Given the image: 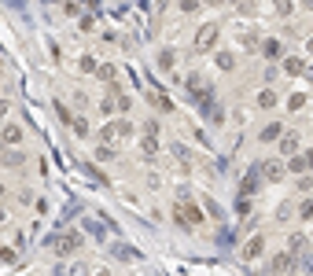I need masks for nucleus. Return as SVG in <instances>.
Returning a JSON list of instances; mask_svg holds the SVG:
<instances>
[{"label": "nucleus", "mask_w": 313, "mask_h": 276, "mask_svg": "<svg viewBox=\"0 0 313 276\" xmlns=\"http://www.w3.org/2000/svg\"><path fill=\"white\" fill-rule=\"evenodd\" d=\"M258 177H262V180H269V184H280V180L288 177V166H284L280 158H269V162H262V166H258Z\"/></svg>", "instance_id": "f257e3e1"}, {"label": "nucleus", "mask_w": 313, "mask_h": 276, "mask_svg": "<svg viewBox=\"0 0 313 276\" xmlns=\"http://www.w3.org/2000/svg\"><path fill=\"white\" fill-rule=\"evenodd\" d=\"M214 44H217V22L199 26V33H195V48H199V52H214Z\"/></svg>", "instance_id": "f03ea898"}, {"label": "nucleus", "mask_w": 313, "mask_h": 276, "mask_svg": "<svg viewBox=\"0 0 313 276\" xmlns=\"http://www.w3.org/2000/svg\"><path fill=\"white\" fill-rule=\"evenodd\" d=\"M52 247H55V254H74L81 247V236L78 232H66V236H52Z\"/></svg>", "instance_id": "7ed1b4c3"}, {"label": "nucleus", "mask_w": 313, "mask_h": 276, "mask_svg": "<svg viewBox=\"0 0 313 276\" xmlns=\"http://www.w3.org/2000/svg\"><path fill=\"white\" fill-rule=\"evenodd\" d=\"M173 217H177L181 225H203V210H199V206H192V203H184Z\"/></svg>", "instance_id": "20e7f679"}, {"label": "nucleus", "mask_w": 313, "mask_h": 276, "mask_svg": "<svg viewBox=\"0 0 313 276\" xmlns=\"http://www.w3.org/2000/svg\"><path fill=\"white\" fill-rule=\"evenodd\" d=\"M295 265H299V262H295V254L284 251V254H277V258L269 262V269H273V273H288V269H295Z\"/></svg>", "instance_id": "39448f33"}, {"label": "nucleus", "mask_w": 313, "mask_h": 276, "mask_svg": "<svg viewBox=\"0 0 313 276\" xmlns=\"http://www.w3.org/2000/svg\"><path fill=\"white\" fill-rule=\"evenodd\" d=\"M262 251H265V240H262V236H254V240L243 247V262H258Z\"/></svg>", "instance_id": "423d86ee"}, {"label": "nucleus", "mask_w": 313, "mask_h": 276, "mask_svg": "<svg viewBox=\"0 0 313 276\" xmlns=\"http://www.w3.org/2000/svg\"><path fill=\"white\" fill-rule=\"evenodd\" d=\"M280 155H299V137L295 133H280Z\"/></svg>", "instance_id": "0eeeda50"}, {"label": "nucleus", "mask_w": 313, "mask_h": 276, "mask_svg": "<svg viewBox=\"0 0 313 276\" xmlns=\"http://www.w3.org/2000/svg\"><path fill=\"white\" fill-rule=\"evenodd\" d=\"M0 140H4L7 147L22 144V129H18V126H0Z\"/></svg>", "instance_id": "6e6552de"}, {"label": "nucleus", "mask_w": 313, "mask_h": 276, "mask_svg": "<svg viewBox=\"0 0 313 276\" xmlns=\"http://www.w3.org/2000/svg\"><path fill=\"white\" fill-rule=\"evenodd\" d=\"M284 74H288V78H299V74H306V63H302L299 55H288V59H284Z\"/></svg>", "instance_id": "1a4fd4ad"}, {"label": "nucleus", "mask_w": 313, "mask_h": 276, "mask_svg": "<svg viewBox=\"0 0 313 276\" xmlns=\"http://www.w3.org/2000/svg\"><path fill=\"white\" fill-rule=\"evenodd\" d=\"M140 151H144V158H155V155H158V140L151 137V133H144V140H140Z\"/></svg>", "instance_id": "9d476101"}, {"label": "nucleus", "mask_w": 313, "mask_h": 276, "mask_svg": "<svg viewBox=\"0 0 313 276\" xmlns=\"http://www.w3.org/2000/svg\"><path fill=\"white\" fill-rule=\"evenodd\" d=\"M214 63H217V70H232V66H236L232 52H217V55H214Z\"/></svg>", "instance_id": "9b49d317"}, {"label": "nucleus", "mask_w": 313, "mask_h": 276, "mask_svg": "<svg viewBox=\"0 0 313 276\" xmlns=\"http://www.w3.org/2000/svg\"><path fill=\"white\" fill-rule=\"evenodd\" d=\"M111 126H115V137H133V126L126 118H118V122H111Z\"/></svg>", "instance_id": "f8f14e48"}, {"label": "nucleus", "mask_w": 313, "mask_h": 276, "mask_svg": "<svg viewBox=\"0 0 313 276\" xmlns=\"http://www.w3.org/2000/svg\"><path fill=\"white\" fill-rule=\"evenodd\" d=\"M280 133H284V129L277 126V122H269V126H262V140H277Z\"/></svg>", "instance_id": "ddd939ff"}, {"label": "nucleus", "mask_w": 313, "mask_h": 276, "mask_svg": "<svg viewBox=\"0 0 313 276\" xmlns=\"http://www.w3.org/2000/svg\"><path fill=\"white\" fill-rule=\"evenodd\" d=\"M288 158H291V162H288L291 173H306V169H310V166H306V158H295V155H288Z\"/></svg>", "instance_id": "4468645a"}, {"label": "nucleus", "mask_w": 313, "mask_h": 276, "mask_svg": "<svg viewBox=\"0 0 313 276\" xmlns=\"http://www.w3.org/2000/svg\"><path fill=\"white\" fill-rule=\"evenodd\" d=\"M273 103H277V92H273V89L258 92V107H273Z\"/></svg>", "instance_id": "2eb2a0df"}, {"label": "nucleus", "mask_w": 313, "mask_h": 276, "mask_svg": "<svg viewBox=\"0 0 313 276\" xmlns=\"http://www.w3.org/2000/svg\"><path fill=\"white\" fill-rule=\"evenodd\" d=\"M273 11L288 18V15H291V0H273Z\"/></svg>", "instance_id": "dca6fc26"}, {"label": "nucleus", "mask_w": 313, "mask_h": 276, "mask_svg": "<svg viewBox=\"0 0 313 276\" xmlns=\"http://www.w3.org/2000/svg\"><path fill=\"white\" fill-rule=\"evenodd\" d=\"M81 169H85V173H89V177H96V180H100V184H107V177H103V173H100V169H96V166H89V162H81Z\"/></svg>", "instance_id": "f3484780"}, {"label": "nucleus", "mask_w": 313, "mask_h": 276, "mask_svg": "<svg viewBox=\"0 0 313 276\" xmlns=\"http://www.w3.org/2000/svg\"><path fill=\"white\" fill-rule=\"evenodd\" d=\"M158 66H162V70H169V66H173V52H169V48H162V55H158Z\"/></svg>", "instance_id": "a211bd4d"}, {"label": "nucleus", "mask_w": 313, "mask_h": 276, "mask_svg": "<svg viewBox=\"0 0 313 276\" xmlns=\"http://www.w3.org/2000/svg\"><path fill=\"white\" fill-rule=\"evenodd\" d=\"M299 217H306V221H313V199H306V203L299 206Z\"/></svg>", "instance_id": "6ab92c4d"}, {"label": "nucleus", "mask_w": 313, "mask_h": 276, "mask_svg": "<svg viewBox=\"0 0 313 276\" xmlns=\"http://www.w3.org/2000/svg\"><path fill=\"white\" fill-rule=\"evenodd\" d=\"M254 188H258V169H254V173H251L247 180H243V192H247V195L254 192Z\"/></svg>", "instance_id": "aec40b11"}, {"label": "nucleus", "mask_w": 313, "mask_h": 276, "mask_svg": "<svg viewBox=\"0 0 313 276\" xmlns=\"http://www.w3.org/2000/svg\"><path fill=\"white\" fill-rule=\"evenodd\" d=\"M265 55H269V59H277V55H280V41H265Z\"/></svg>", "instance_id": "412c9836"}, {"label": "nucleus", "mask_w": 313, "mask_h": 276, "mask_svg": "<svg viewBox=\"0 0 313 276\" xmlns=\"http://www.w3.org/2000/svg\"><path fill=\"white\" fill-rule=\"evenodd\" d=\"M115 254H118V258H126V262H133V258H140V254H137V251H129V247H115Z\"/></svg>", "instance_id": "4be33fe9"}, {"label": "nucleus", "mask_w": 313, "mask_h": 276, "mask_svg": "<svg viewBox=\"0 0 313 276\" xmlns=\"http://www.w3.org/2000/svg\"><path fill=\"white\" fill-rule=\"evenodd\" d=\"M70 126H74V133H78V137H85V133H89V122H85V118H74Z\"/></svg>", "instance_id": "5701e85b"}, {"label": "nucleus", "mask_w": 313, "mask_h": 276, "mask_svg": "<svg viewBox=\"0 0 313 276\" xmlns=\"http://www.w3.org/2000/svg\"><path fill=\"white\" fill-rule=\"evenodd\" d=\"M288 243H291V247H288V251H291V254H299V251H302V247H306V240H302V236H291V240H288Z\"/></svg>", "instance_id": "b1692460"}, {"label": "nucleus", "mask_w": 313, "mask_h": 276, "mask_svg": "<svg viewBox=\"0 0 313 276\" xmlns=\"http://www.w3.org/2000/svg\"><path fill=\"white\" fill-rule=\"evenodd\" d=\"M181 11L184 15H195L199 11V0H181Z\"/></svg>", "instance_id": "393cba45"}, {"label": "nucleus", "mask_w": 313, "mask_h": 276, "mask_svg": "<svg viewBox=\"0 0 313 276\" xmlns=\"http://www.w3.org/2000/svg\"><path fill=\"white\" fill-rule=\"evenodd\" d=\"M100 78H103V81H115V66L103 63V66H100Z\"/></svg>", "instance_id": "a878e982"}, {"label": "nucleus", "mask_w": 313, "mask_h": 276, "mask_svg": "<svg viewBox=\"0 0 313 276\" xmlns=\"http://www.w3.org/2000/svg\"><path fill=\"white\" fill-rule=\"evenodd\" d=\"M81 70L92 74V70H96V59H92V55H81Z\"/></svg>", "instance_id": "bb28decb"}, {"label": "nucleus", "mask_w": 313, "mask_h": 276, "mask_svg": "<svg viewBox=\"0 0 313 276\" xmlns=\"http://www.w3.org/2000/svg\"><path fill=\"white\" fill-rule=\"evenodd\" d=\"M96 158H100V162H111V158H115V151H111L107 144H103V147L96 151Z\"/></svg>", "instance_id": "cd10ccee"}, {"label": "nucleus", "mask_w": 313, "mask_h": 276, "mask_svg": "<svg viewBox=\"0 0 313 276\" xmlns=\"http://www.w3.org/2000/svg\"><path fill=\"white\" fill-rule=\"evenodd\" d=\"M188 89H192V92H203V78H199V74H192V78H188Z\"/></svg>", "instance_id": "c85d7f7f"}, {"label": "nucleus", "mask_w": 313, "mask_h": 276, "mask_svg": "<svg viewBox=\"0 0 313 276\" xmlns=\"http://www.w3.org/2000/svg\"><path fill=\"white\" fill-rule=\"evenodd\" d=\"M4 162H7V166H18V162H22V155H18V151H7Z\"/></svg>", "instance_id": "c756f323"}, {"label": "nucleus", "mask_w": 313, "mask_h": 276, "mask_svg": "<svg viewBox=\"0 0 313 276\" xmlns=\"http://www.w3.org/2000/svg\"><path fill=\"white\" fill-rule=\"evenodd\" d=\"M302 103H306V96H291V100H288V107H291V111H299Z\"/></svg>", "instance_id": "7c9ffc66"}, {"label": "nucleus", "mask_w": 313, "mask_h": 276, "mask_svg": "<svg viewBox=\"0 0 313 276\" xmlns=\"http://www.w3.org/2000/svg\"><path fill=\"white\" fill-rule=\"evenodd\" d=\"M310 188H313V177H302L299 180V192H310Z\"/></svg>", "instance_id": "2f4dec72"}, {"label": "nucleus", "mask_w": 313, "mask_h": 276, "mask_svg": "<svg viewBox=\"0 0 313 276\" xmlns=\"http://www.w3.org/2000/svg\"><path fill=\"white\" fill-rule=\"evenodd\" d=\"M4 114H7V100H0V118H4Z\"/></svg>", "instance_id": "473e14b6"}, {"label": "nucleus", "mask_w": 313, "mask_h": 276, "mask_svg": "<svg viewBox=\"0 0 313 276\" xmlns=\"http://www.w3.org/2000/svg\"><path fill=\"white\" fill-rule=\"evenodd\" d=\"M306 166H313V151H306Z\"/></svg>", "instance_id": "72a5a7b5"}, {"label": "nucleus", "mask_w": 313, "mask_h": 276, "mask_svg": "<svg viewBox=\"0 0 313 276\" xmlns=\"http://www.w3.org/2000/svg\"><path fill=\"white\" fill-rule=\"evenodd\" d=\"M302 4H306V7H310V11H313V0H302Z\"/></svg>", "instance_id": "f704fd0d"}, {"label": "nucleus", "mask_w": 313, "mask_h": 276, "mask_svg": "<svg viewBox=\"0 0 313 276\" xmlns=\"http://www.w3.org/2000/svg\"><path fill=\"white\" fill-rule=\"evenodd\" d=\"M306 48H310V52H313V37H310V41H306Z\"/></svg>", "instance_id": "c9c22d12"}, {"label": "nucleus", "mask_w": 313, "mask_h": 276, "mask_svg": "<svg viewBox=\"0 0 313 276\" xmlns=\"http://www.w3.org/2000/svg\"><path fill=\"white\" fill-rule=\"evenodd\" d=\"M306 74H310V81H313V66H306Z\"/></svg>", "instance_id": "e433bc0d"}, {"label": "nucleus", "mask_w": 313, "mask_h": 276, "mask_svg": "<svg viewBox=\"0 0 313 276\" xmlns=\"http://www.w3.org/2000/svg\"><path fill=\"white\" fill-rule=\"evenodd\" d=\"M4 217H7V214H4V206H0V221H4Z\"/></svg>", "instance_id": "4c0bfd02"}, {"label": "nucleus", "mask_w": 313, "mask_h": 276, "mask_svg": "<svg viewBox=\"0 0 313 276\" xmlns=\"http://www.w3.org/2000/svg\"><path fill=\"white\" fill-rule=\"evenodd\" d=\"M210 4H221V0H210Z\"/></svg>", "instance_id": "58836bf2"}, {"label": "nucleus", "mask_w": 313, "mask_h": 276, "mask_svg": "<svg viewBox=\"0 0 313 276\" xmlns=\"http://www.w3.org/2000/svg\"><path fill=\"white\" fill-rule=\"evenodd\" d=\"M0 195H4V184H0Z\"/></svg>", "instance_id": "ea45409f"}]
</instances>
